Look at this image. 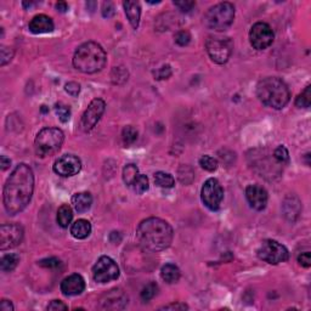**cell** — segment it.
Returning a JSON list of instances; mask_svg holds the SVG:
<instances>
[{
  "label": "cell",
  "instance_id": "cell-42",
  "mask_svg": "<svg viewBox=\"0 0 311 311\" xmlns=\"http://www.w3.org/2000/svg\"><path fill=\"white\" fill-rule=\"evenodd\" d=\"M298 262L304 267H310L311 266V254L310 252H304L301 253L298 257Z\"/></svg>",
  "mask_w": 311,
  "mask_h": 311
},
{
  "label": "cell",
  "instance_id": "cell-25",
  "mask_svg": "<svg viewBox=\"0 0 311 311\" xmlns=\"http://www.w3.org/2000/svg\"><path fill=\"white\" fill-rule=\"evenodd\" d=\"M20 262V257L17 254H6L0 260V269L3 272H11L16 269Z\"/></svg>",
  "mask_w": 311,
  "mask_h": 311
},
{
  "label": "cell",
  "instance_id": "cell-41",
  "mask_svg": "<svg viewBox=\"0 0 311 311\" xmlns=\"http://www.w3.org/2000/svg\"><path fill=\"white\" fill-rule=\"evenodd\" d=\"M48 310H51V311H61V310H68V306L66 305V304L64 303V301L61 300H52L51 303L48 305Z\"/></svg>",
  "mask_w": 311,
  "mask_h": 311
},
{
  "label": "cell",
  "instance_id": "cell-18",
  "mask_svg": "<svg viewBox=\"0 0 311 311\" xmlns=\"http://www.w3.org/2000/svg\"><path fill=\"white\" fill-rule=\"evenodd\" d=\"M30 31L33 34H43V33H50L54 31V21L51 17L47 15H37L31 20Z\"/></svg>",
  "mask_w": 311,
  "mask_h": 311
},
{
  "label": "cell",
  "instance_id": "cell-31",
  "mask_svg": "<svg viewBox=\"0 0 311 311\" xmlns=\"http://www.w3.org/2000/svg\"><path fill=\"white\" fill-rule=\"evenodd\" d=\"M311 86L308 85L305 89H304L303 93L296 98L295 100V106L299 108H309L311 103Z\"/></svg>",
  "mask_w": 311,
  "mask_h": 311
},
{
  "label": "cell",
  "instance_id": "cell-28",
  "mask_svg": "<svg viewBox=\"0 0 311 311\" xmlns=\"http://www.w3.org/2000/svg\"><path fill=\"white\" fill-rule=\"evenodd\" d=\"M130 187H131L135 194L142 195L144 192H146L149 187L148 178L144 174H139V177L135 179V181L132 182V185Z\"/></svg>",
  "mask_w": 311,
  "mask_h": 311
},
{
  "label": "cell",
  "instance_id": "cell-6",
  "mask_svg": "<svg viewBox=\"0 0 311 311\" xmlns=\"http://www.w3.org/2000/svg\"><path fill=\"white\" fill-rule=\"evenodd\" d=\"M65 135L59 128H44L37 134L34 140V148L39 157L52 156L60 151L64 144Z\"/></svg>",
  "mask_w": 311,
  "mask_h": 311
},
{
  "label": "cell",
  "instance_id": "cell-4",
  "mask_svg": "<svg viewBox=\"0 0 311 311\" xmlns=\"http://www.w3.org/2000/svg\"><path fill=\"white\" fill-rule=\"evenodd\" d=\"M107 62V55L100 44L88 42L76 50L73 56V66L78 71L86 74L102 71Z\"/></svg>",
  "mask_w": 311,
  "mask_h": 311
},
{
  "label": "cell",
  "instance_id": "cell-45",
  "mask_svg": "<svg viewBox=\"0 0 311 311\" xmlns=\"http://www.w3.org/2000/svg\"><path fill=\"white\" fill-rule=\"evenodd\" d=\"M0 310L1 311H13L14 305L10 300H6V299H3L1 303H0Z\"/></svg>",
  "mask_w": 311,
  "mask_h": 311
},
{
  "label": "cell",
  "instance_id": "cell-40",
  "mask_svg": "<svg viewBox=\"0 0 311 311\" xmlns=\"http://www.w3.org/2000/svg\"><path fill=\"white\" fill-rule=\"evenodd\" d=\"M65 90H66L71 96L77 98V96L79 95V93H81V85H79L78 83H76V82H69V83H67L66 86H65Z\"/></svg>",
  "mask_w": 311,
  "mask_h": 311
},
{
  "label": "cell",
  "instance_id": "cell-3",
  "mask_svg": "<svg viewBox=\"0 0 311 311\" xmlns=\"http://www.w3.org/2000/svg\"><path fill=\"white\" fill-rule=\"evenodd\" d=\"M257 96L262 105L274 110H282L289 102L291 91L281 78L267 77L258 83Z\"/></svg>",
  "mask_w": 311,
  "mask_h": 311
},
{
  "label": "cell",
  "instance_id": "cell-21",
  "mask_svg": "<svg viewBox=\"0 0 311 311\" xmlns=\"http://www.w3.org/2000/svg\"><path fill=\"white\" fill-rule=\"evenodd\" d=\"M91 233V224L85 219H79L71 226V235L77 240H84Z\"/></svg>",
  "mask_w": 311,
  "mask_h": 311
},
{
  "label": "cell",
  "instance_id": "cell-24",
  "mask_svg": "<svg viewBox=\"0 0 311 311\" xmlns=\"http://www.w3.org/2000/svg\"><path fill=\"white\" fill-rule=\"evenodd\" d=\"M72 219H73V212H72L71 207L68 204H64V206L60 207L59 211H57V224L61 228L67 229L69 224L72 223Z\"/></svg>",
  "mask_w": 311,
  "mask_h": 311
},
{
  "label": "cell",
  "instance_id": "cell-7",
  "mask_svg": "<svg viewBox=\"0 0 311 311\" xmlns=\"http://www.w3.org/2000/svg\"><path fill=\"white\" fill-rule=\"evenodd\" d=\"M206 49L212 61L218 65H224L232 55L233 43L229 37L209 35L206 42Z\"/></svg>",
  "mask_w": 311,
  "mask_h": 311
},
{
  "label": "cell",
  "instance_id": "cell-38",
  "mask_svg": "<svg viewBox=\"0 0 311 311\" xmlns=\"http://www.w3.org/2000/svg\"><path fill=\"white\" fill-rule=\"evenodd\" d=\"M174 5L182 13H190L196 6V3L192 0H181V1H174Z\"/></svg>",
  "mask_w": 311,
  "mask_h": 311
},
{
  "label": "cell",
  "instance_id": "cell-27",
  "mask_svg": "<svg viewBox=\"0 0 311 311\" xmlns=\"http://www.w3.org/2000/svg\"><path fill=\"white\" fill-rule=\"evenodd\" d=\"M139 168L135 164H127L123 169V181L127 186H131L132 182L139 177Z\"/></svg>",
  "mask_w": 311,
  "mask_h": 311
},
{
  "label": "cell",
  "instance_id": "cell-8",
  "mask_svg": "<svg viewBox=\"0 0 311 311\" xmlns=\"http://www.w3.org/2000/svg\"><path fill=\"white\" fill-rule=\"evenodd\" d=\"M257 254L259 259L271 265H277L279 262H287L289 253L284 246L274 240H265L258 248Z\"/></svg>",
  "mask_w": 311,
  "mask_h": 311
},
{
  "label": "cell",
  "instance_id": "cell-17",
  "mask_svg": "<svg viewBox=\"0 0 311 311\" xmlns=\"http://www.w3.org/2000/svg\"><path fill=\"white\" fill-rule=\"evenodd\" d=\"M61 292L67 296H74L79 295L85 289V281L83 277L78 274L69 275L68 277L62 279L61 282Z\"/></svg>",
  "mask_w": 311,
  "mask_h": 311
},
{
  "label": "cell",
  "instance_id": "cell-46",
  "mask_svg": "<svg viewBox=\"0 0 311 311\" xmlns=\"http://www.w3.org/2000/svg\"><path fill=\"white\" fill-rule=\"evenodd\" d=\"M0 165H1V170H6L8 168H10L11 161L6 156H1L0 157Z\"/></svg>",
  "mask_w": 311,
  "mask_h": 311
},
{
  "label": "cell",
  "instance_id": "cell-34",
  "mask_svg": "<svg viewBox=\"0 0 311 311\" xmlns=\"http://www.w3.org/2000/svg\"><path fill=\"white\" fill-rule=\"evenodd\" d=\"M55 112L59 115V119L62 123L68 122L69 117H71V110H69V107L65 106L64 103H56L55 105Z\"/></svg>",
  "mask_w": 311,
  "mask_h": 311
},
{
  "label": "cell",
  "instance_id": "cell-43",
  "mask_svg": "<svg viewBox=\"0 0 311 311\" xmlns=\"http://www.w3.org/2000/svg\"><path fill=\"white\" fill-rule=\"evenodd\" d=\"M115 6H113L112 3H110V1H107V3H103L102 5V16L103 17H112L113 15H115Z\"/></svg>",
  "mask_w": 311,
  "mask_h": 311
},
{
  "label": "cell",
  "instance_id": "cell-13",
  "mask_svg": "<svg viewBox=\"0 0 311 311\" xmlns=\"http://www.w3.org/2000/svg\"><path fill=\"white\" fill-rule=\"evenodd\" d=\"M105 108L106 103L101 98H95V100L91 101L90 105L88 106L85 112L82 115L81 129L85 132L93 130L98 123V120L101 119V117H102Z\"/></svg>",
  "mask_w": 311,
  "mask_h": 311
},
{
  "label": "cell",
  "instance_id": "cell-12",
  "mask_svg": "<svg viewBox=\"0 0 311 311\" xmlns=\"http://www.w3.org/2000/svg\"><path fill=\"white\" fill-rule=\"evenodd\" d=\"M275 34L271 27L265 22H258L250 28L249 42L257 50H265L272 44Z\"/></svg>",
  "mask_w": 311,
  "mask_h": 311
},
{
  "label": "cell",
  "instance_id": "cell-20",
  "mask_svg": "<svg viewBox=\"0 0 311 311\" xmlns=\"http://www.w3.org/2000/svg\"><path fill=\"white\" fill-rule=\"evenodd\" d=\"M72 204L78 213H84L90 209L93 204V197L89 192H79L72 197Z\"/></svg>",
  "mask_w": 311,
  "mask_h": 311
},
{
  "label": "cell",
  "instance_id": "cell-10",
  "mask_svg": "<svg viewBox=\"0 0 311 311\" xmlns=\"http://www.w3.org/2000/svg\"><path fill=\"white\" fill-rule=\"evenodd\" d=\"M93 277L98 283H107L119 277V267L110 257H101L93 266Z\"/></svg>",
  "mask_w": 311,
  "mask_h": 311
},
{
  "label": "cell",
  "instance_id": "cell-19",
  "mask_svg": "<svg viewBox=\"0 0 311 311\" xmlns=\"http://www.w3.org/2000/svg\"><path fill=\"white\" fill-rule=\"evenodd\" d=\"M124 6L125 15H127L128 20H129L130 25L134 30L139 27L140 23V16H141V6H140L139 1H132V0H127L123 3Z\"/></svg>",
  "mask_w": 311,
  "mask_h": 311
},
{
  "label": "cell",
  "instance_id": "cell-39",
  "mask_svg": "<svg viewBox=\"0 0 311 311\" xmlns=\"http://www.w3.org/2000/svg\"><path fill=\"white\" fill-rule=\"evenodd\" d=\"M38 264L42 267H47V269H55V267H59L61 265V260L57 259V258H47V259L40 260Z\"/></svg>",
  "mask_w": 311,
  "mask_h": 311
},
{
  "label": "cell",
  "instance_id": "cell-35",
  "mask_svg": "<svg viewBox=\"0 0 311 311\" xmlns=\"http://www.w3.org/2000/svg\"><path fill=\"white\" fill-rule=\"evenodd\" d=\"M175 43L180 47H186L189 45V43L191 42V34L187 31H179L175 34Z\"/></svg>",
  "mask_w": 311,
  "mask_h": 311
},
{
  "label": "cell",
  "instance_id": "cell-23",
  "mask_svg": "<svg viewBox=\"0 0 311 311\" xmlns=\"http://www.w3.org/2000/svg\"><path fill=\"white\" fill-rule=\"evenodd\" d=\"M161 276L167 283H175L180 279L181 274H180V270L177 265L167 264L161 270Z\"/></svg>",
  "mask_w": 311,
  "mask_h": 311
},
{
  "label": "cell",
  "instance_id": "cell-47",
  "mask_svg": "<svg viewBox=\"0 0 311 311\" xmlns=\"http://www.w3.org/2000/svg\"><path fill=\"white\" fill-rule=\"evenodd\" d=\"M56 9L60 13H66V11L68 10V5H67V3H65V1H59V3L56 4Z\"/></svg>",
  "mask_w": 311,
  "mask_h": 311
},
{
  "label": "cell",
  "instance_id": "cell-33",
  "mask_svg": "<svg viewBox=\"0 0 311 311\" xmlns=\"http://www.w3.org/2000/svg\"><path fill=\"white\" fill-rule=\"evenodd\" d=\"M272 157L275 158V161H276L278 164H284V163H287L289 161L288 149L284 146H278L275 149L274 153H272Z\"/></svg>",
  "mask_w": 311,
  "mask_h": 311
},
{
  "label": "cell",
  "instance_id": "cell-9",
  "mask_svg": "<svg viewBox=\"0 0 311 311\" xmlns=\"http://www.w3.org/2000/svg\"><path fill=\"white\" fill-rule=\"evenodd\" d=\"M201 198L207 208L211 211H218L224 199V190L220 182L214 178L207 180L202 186Z\"/></svg>",
  "mask_w": 311,
  "mask_h": 311
},
{
  "label": "cell",
  "instance_id": "cell-11",
  "mask_svg": "<svg viewBox=\"0 0 311 311\" xmlns=\"http://www.w3.org/2000/svg\"><path fill=\"white\" fill-rule=\"evenodd\" d=\"M25 236L23 228L18 224H4L0 226V249L6 250L21 245Z\"/></svg>",
  "mask_w": 311,
  "mask_h": 311
},
{
  "label": "cell",
  "instance_id": "cell-36",
  "mask_svg": "<svg viewBox=\"0 0 311 311\" xmlns=\"http://www.w3.org/2000/svg\"><path fill=\"white\" fill-rule=\"evenodd\" d=\"M13 57H14L13 49L6 47H1V49H0V65H1V66H5L6 64H9V62L13 60Z\"/></svg>",
  "mask_w": 311,
  "mask_h": 311
},
{
  "label": "cell",
  "instance_id": "cell-48",
  "mask_svg": "<svg viewBox=\"0 0 311 311\" xmlns=\"http://www.w3.org/2000/svg\"><path fill=\"white\" fill-rule=\"evenodd\" d=\"M34 5H37V3H33V1H30V3H28V1H23V6H25L26 9L32 8V6H34Z\"/></svg>",
  "mask_w": 311,
  "mask_h": 311
},
{
  "label": "cell",
  "instance_id": "cell-5",
  "mask_svg": "<svg viewBox=\"0 0 311 311\" xmlns=\"http://www.w3.org/2000/svg\"><path fill=\"white\" fill-rule=\"evenodd\" d=\"M233 20H235V6L225 1L212 6L204 15L203 22L209 30L223 32L232 25Z\"/></svg>",
  "mask_w": 311,
  "mask_h": 311
},
{
  "label": "cell",
  "instance_id": "cell-14",
  "mask_svg": "<svg viewBox=\"0 0 311 311\" xmlns=\"http://www.w3.org/2000/svg\"><path fill=\"white\" fill-rule=\"evenodd\" d=\"M52 169L57 175L64 178L77 175L82 169V162L73 154H64L55 161Z\"/></svg>",
  "mask_w": 311,
  "mask_h": 311
},
{
  "label": "cell",
  "instance_id": "cell-32",
  "mask_svg": "<svg viewBox=\"0 0 311 311\" xmlns=\"http://www.w3.org/2000/svg\"><path fill=\"white\" fill-rule=\"evenodd\" d=\"M199 165H201L202 168H203L204 170H207V172H215L216 169H218V161L215 160L214 157H212V156H202L201 158H199Z\"/></svg>",
  "mask_w": 311,
  "mask_h": 311
},
{
  "label": "cell",
  "instance_id": "cell-44",
  "mask_svg": "<svg viewBox=\"0 0 311 311\" xmlns=\"http://www.w3.org/2000/svg\"><path fill=\"white\" fill-rule=\"evenodd\" d=\"M187 309H189V306H187L186 304L173 303V304H169V305L162 306L161 310H187Z\"/></svg>",
  "mask_w": 311,
  "mask_h": 311
},
{
  "label": "cell",
  "instance_id": "cell-15",
  "mask_svg": "<svg viewBox=\"0 0 311 311\" xmlns=\"http://www.w3.org/2000/svg\"><path fill=\"white\" fill-rule=\"evenodd\" d=\"M128 304V296L122 289L113 288L103 294L100 299V308L103 310H120Z\"/></svg>",
  "mask_w": 311,
  "mask_h": 311
},
{
  "label": "cell",
  "instance_id": "cell-26",
  "mask_svg": "<svg viewBox=\"0 0 311 311\" xmlns=\"http://www.w3.org/2000/svg\"><path fill=\"white\" fill-rule=\"evenodd\" d=\"M154 184L162 189H172L175 185V180L169 173L157 172L154 174Z\"/></svg>",
  "mask_w": 311,
  "mask_h": 311
},
{
  "label": "cell",
  "instance_id": "cell-22",
  "mask_svg": "<svg viewBox=\"0 0 311 311\" xmlns=\"http://www.w3.org/2000/svg\"><path fill=\"white\" fill-rule=\"evenodd\" d=\"M283 211L284 216L288 219L289 221H294L298 218L299 213H300V202L296 197L292 196L286 198L283 204Z\"/></svg>",
  "mask_w": 311,
  "mask_h": 311
},
{
  "label": "cell",
  "instance_id": "cell-29",
  "mask_svg": "<svg viewBox=\"0 0 311 311\" xmlns=\"http://www.w3.org/2000/svg\"><path fill=\"white\" fill-rule=\"evenodd\" d=\"M137 135H139V132H137V130L135 129L134 127H131V125H127L122 131L123 144H124L125 146H129V145L134 144V142L137 140Z\"/></svg>",
  "mask_w": 311,
  "mask_h": 311
},
{
  "label": "cell",
  "instance_id": "cell-37",
  "mask_svg": "<svg viewBox=\"0 0 311 311\" xmlns=\"http://www.w3.org/2000/svg\"><path fill=\"white\" fill-rule=\"evenodd\" d=\"M172 76V68L169 65H164L161 68H158L157 71L154 72V78L157 81H163V79H168Z\"/></svg>",
  "mask_w": 311,
  "mask_h": 311
},
{
  "label": "cell",
  "instance_id": "cell-1",
  "mask_svg": "<svg viewBox=\"0 0 311 311\" xmlns=\"http://www.w3.org/2000/svg\"><path fill=\"white\" fill-rule=\"evenodd\" d=\"M33 190L34 175L32 169L30 165L21 163L13 170L4 186L3 202L6 213L9 215L21 213L30 204Z\"/></svg>",
  "mask_w": 311,
  "mask_h": 311
},
{
  "label": "cell",
  "instance_id": "cell-2",
  "mask_svg": "<svg viewBox=\"0 0 311 311\" xmlns=\"http://www.w3.org/2000/svg\"><path fill=\"white\" fill-rule=\"evenodd\" d=\"M173 229L165 220L148 218L142 220L136 229V238L142 249L161 252L167 249L173 241Z\"/></svg>",
  "mask_w": 311,
  "mask_h": 311
},
{
  "label": "cell",
  "instance_id": "cell-16",
  "mask_svg": "<svg viewBox=\"0 0 311 311\" xmlns=\"http://www.w3.org/2000/svg\"><path fill=\"white\" fill-rule=\"evenodd\" d=\"M246 198L253 209L264 211L266 208L269 196L264 187L259 186V185H249L246 189Z\"/></svg>",
  "mask_w": 311,
  "mask_h": 311
},
{
  "label": "cell",
  "instance_id": "cell-30",
  "mask_svg": "<svg viewBox=\"0 0 311 311\" xmlns=\"http://www.w3.org/2000/svg\"><path fill=\"white\" fill-rule=\"evenodd\" d=\"M158 293V286L156 282H149L148 284L142 288L141 293H140V296L144 301H149L151 299H153L154 296L157 295Z\"/></svg>",
  "mask_w": 311,
  "mask_h": 311
}]
</instances>
